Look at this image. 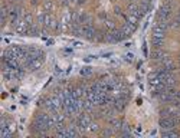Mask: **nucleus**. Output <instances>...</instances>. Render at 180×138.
<instances>
[{"instance_id": "nucleus-2", "label": "nucleus", "mask_w": 180, "mask_h": 138, "mask_svg": "<svg viewBox=\"0 0 180 138\" xmlns=\"http://www.w3.org/2000/svg\"><path fill=\"white\" fill-rule=\"evenodd\" d=\"M170 15H172V6H170V2H169V3L163 4L160 7V10H158V13H157L158 22H166V20L170 17Z\"/></svg>"}, {"instance_id": "nucleus-13", "label": "nucleus", "mask_w": 180, "mask_h": 138, "mask_svg": "<svg viewBox=\"0 0 180 138\" xmlns=\"http://www.w3.org/2000/svg\"><path fill=\"white\" fill-rule=\"evenodd\" d=\"M114 132H115V130H114L113 127H108L102 131V135H104V137H111V135H114Z\"/></svg>"}, {"instance_id": "nucleus-8", "label": "nucleus", "mask_w": 180, "mask_h": 138, "mask_svg": "<svg viewBox=\"0 0 180 138\" xmlns=\"http://www.w3.org/2000/svg\"><path fill=\"white\" fill-rule=\"evenodd\" d=\"M161 137L164 138H177L179 137V132L174 130H166V131H161Z\"/></svg>"}, {"instance_id": "nucleus-19", "label": "nucleus", "mask_w": 180, "mask_h": 138, "mask_svg": "<svg viewBox=\"0 0 180 138\" xmlns=\"http://www.w3.org/2000/svg\"><path fill=\"white\" fill-rule=\"evenodd\" d=\"M91 72H92V71H91L90 68H84L82 71H81V75H90Z\"/></svg>"}, {"instance_id": "nucleus-16", "label": "nucleus", "mask_w": 180, "mask_h": 138, "mask_svg": "<svg viewBox=\"0 0 180 138\" xmlns=\"http://www.w3.org/2000/svg\"><path fill=\"white\" fill-rule=\"evenodd\" d=\"M105 26L108 27L109 30H114V29H117V27H115V23H114V22H111V20H107V22H105Z\"/></svg>"}, {"instance_id": "nucleus-20", "label": "nucleus", "mask_w": 180, "mask_h": 138, "mask_svg": "<svg viewBox=\"0 0 180 138\" xmlns=\"http://www.w3.org/2000/svg\"><path fill=\"white\" fill-rule=\"evenodd\" d=\"M114 13H115V15H117V16H121V15H123V13H121V9H120V7H118V6H117V7H115V9H114Z\"/></svg>"}, {"instance_id": "nucleus-7", "label": "nucleus", "mask_w": 180, "mask_h": 138, "mask_svg": "<svg viewBox=\"0 0 180 138\" xmlns=\"http://www.w3.org/2000/svg\"><path fill=\"white\" fill-rule=\"evenodd\" d=\"M49 118H51V115H48L46 112H41V114H38V117H36V120H35V121H36V122H41V124H45L46 127H48Z\"/></svg>"}, {"instance_id": "nucleus-6", "label": "nucleus", "mask_w": 180, "mask_h": 138, "mask_svg": "<svg viewBox=\"0 0 180 138\" xmlns=\"http://www.w3.org/2000/svg\"><path fill=\"white\" fill-rule=\"evenodd\" d=\"M135 29H137V25H134V23H130V22H127V20H125V23L121 26V30L124 32V35H125V36H130L131 33H134Z\"/></svg>"}, {"instance_id": "nucleus-23", "label": "nucleus", "mask_w": 180, "mask_h": 138, "mask_svg": "<svg viewBox=\"0 0 180 138\" xmlns=\"http://www.w3.org/2000/svg\"><path fill=\"white\" fill-rule=\"evenodd\" d=\"M51 7H52V4L49 3V2H48V3H45V9H51Z\"/></svg>"}, {"instance_id": "nucleus-3", "label": "nucleus", "mask_w": 180, "mask_h": 138, "mask_svg": "<svg viewBox=\"0 0 180 138\" xmlns=\"http://www.w3.org/2000/svg\"><path fill=\"white\" fill-rule=\"evenodd\" d=\"M158 127H160L163 131L174 130V128H176V122L173 121L172 117H161L160 121H158Z\"/></svg>"}, {"instance_id": "nucleus-24", "label": "nucleus", "mask_w": 180, "mask_h": 138, "mask_svg": "<svg viewBox=\"0 0 180 138\" xmlns=\"http://www.w3.org/2000/svg\"><path fill=\"white\" fill-rule=\"evenodd\" d=\"M169 2H170V0H166V3H169Z\"/></svg>"}, {"instance_id": "nucleus-21", "label": "nucleus", "mask_w": 180, "mask_h": 138, "mask_svg": "<svg viewBox=\"0 0 180 138\" xmlns=\"http://www.w3.org/2000/svg\"><path fill=\"white\" fill-rule=\"evenodd\" d=\"M133 58H134V55H133V53H127V55H125V59L130 60V62L133 60Z\"/></svg>"}, {"instance_id": "nucleus-1", "label": "nucleus", "mask_w": 180, "mask_h": 138, "mask_svg": "<svg viewBox=\"0 0 180 138\" xmlns=\"http://www.w3.org/2000/svg\"><path fill=\"white\" fill-rule=\"evenodd\" d=\"M125 35H124V32L121 29H114V30H111L109 33H107L105 35V40L107 42H121V40H124L125 39Z\"/></svg>"}, {"instance_id": "nucleus-12", "label": "nucleus", "mask_w": 180, "mask_h": 138, "mask_svg": "<svg viewBox=\"0 0 180 138\" xmlns=\"http://www.w3.org/2000/svg\"><path fill=\"white\" fill-rule=\"evenodd\" d=\"M88 131H90V132H98V131H100V125H98L97 122H92V121H91Z\"/></svg>"}, {"instance_id": "nucleus-5", "label": "nucleus", "mask_w": 180, "mask_h": 138, "mask_svg": "<svg viewBox=\"0 0 180 138\" xmlns=\"http://www.w3.org/2000/svg\"><path fill=\"white\" fill-rule=\"evenodd\" d=\"M125 105H127V98H123V97L114 98V102H113L114 109H117V111H123V109L125 108Z\"/></svg>"}, {"instance_id": "nucleus-26", "label": "nucleus", "mask_w": 180, "mask_h": 138, "mask_svg": "<svg viewBox=\"0 0 180 138\" xmlns=\"http://www.w3.org/2000/svg\"><path fill=\"white\" fill-rule=\"evenodd\" d=\"M179 62H180V58H179Z\"/></svg>"}, {"instance_id": "nucleus-15", "label": "nucleus", "mask_w": 180, "mask_h": 138, "mask_svg": "<svg viewBox=\"0 0 180 138\" xmlns=\"http://www.w3.org/2000/svg\"><path fill=\"white\" fill-rule=\"evenodd\" d=\"M0 135L2 137H12V127L6 128V130H0Z\"/></svg>"}, {"instance_id": "nucleus-22", "label": "nucleus", "mask_w": 180, "mask_h": 138, "mask_svg": "<svg viewBox=\"0 0 180 138\" xmlns=\"http://www.w3.org/2000/svg\"><path fill=\"white\" fill-rule=\"evenodd\" d=\"M174 97H176V99H179V101H180V91H176Z\"/></svg>"}, {"instance_id": "nucleus-25", "label": "nucleus", "mask_w": 180, "mask_h": 138, "mask_svg": "<svg viewBox=\"0 0 180 138\" xmlns=\"http://www.w3.org/2000/svg\"><path fill=\"white\" fill-rule=\"evenodd\" d=\"M177 15H179V16H180V12H179V13H177Z\"/></svg>"}, {"instance_id": "nucleus-14", "label": "nucleus", "mask_w": 180, "mask_h": 138, "mask_svg": "<svg viewBox=\"0 0 180 138\" xmlns=\"http://www.w3.org/2000/svg\"><path fill=\"white\" fill-rule=\"evenodd\" d=\"M27 33H30V35H38L39 33V27L36 26V25H33V23H32V25H30L29 26V32H27Z\"/></svg>"}, {"instance_id": "nucleus-10", "label": "nucleus", "mask_w": 180, "mask_h": 138, "mask_svg": "<svg viewBox=\"0 0 180 138\" xmlns=\"http://www.w3.org/2000/svg\"><path fill=\"white\" fill-rule=\"evenodd\" d=\"M151 43H153V46L156 49H160L161 46L164 45V37H153V39H151Z\"/></svg>"}, {"instance_id": "nucleus-17", "label": "nucleus", "mask_w": 180, "mask_h": 138, "mask_svg": "<svg viewBox=\"0 0 180 138\" xmlns=\"http://www.w3.org/2000/svg\"><path fill=\"white\" fill-rule=\"evenodd\" d=\"M25 22L26 23H29V25H32V20H33V17H32V13H26V15H25Z\"/></svg>"}, {"instance_id": "nucleus-18", "label": "nucleus", "mask_w": 180, "mask_h": 138, "mask_svg": "<svg viewBox=\"0 0 180 138\" xmlns=\"http://www.w3.org/2000/svg\"><path fill=\"white\" fill-rule=\"evenodd\" d=\"M6 128H9L7 121L4 120V118H2V121H0V130H6Z\"/></svg>"}, {"instance_id": "nucleus-4", "label": "nucleus", "mask_w": 180, "mask_h": 138, "mask_svg": "<svg viewBox=\"0 0 180 138\" xmlns=\"http://www.w3.org/2000/svg\"><path fill=\"white\" fill-rule=\"evenodd\" d=\"M82 30H84V35H85L88 39H95V35H97V30L95 27L92 26V23L88 22L85 25H82Z\"/></svg>"}, {"instance_id": "nucleus-9", "label": "nucleus", "mask_w": 180, "mask_h": 138, "mask_svg": "<svg viewBox=\"0 0 180 138\" xmlns=\"http://www.w3.org/2000/svg\"><path fill=\"white\" fill-rule=\"evenodd\" d=\"M166 56H167V55H166L161 49H156V50L151 52V58H153V59H164Z\"/></svg>"}, {"instance_id": "nucleus-11", "label": "nucleus", "mask_w": 180, "mask_h": 138, "mask_svg": "<svg viewBox=\"0 0 180 138\" xmlns=\"http://www.w3.org/2000/svg\"><path fill=\"white\" fill-rule=\"evenodd\" d=\"M94 108H95V105L92 104L90 99H85V101H84V111L92 112V111H94Z\"/></svg>"}]
</instances>
